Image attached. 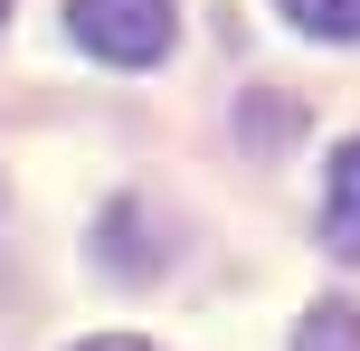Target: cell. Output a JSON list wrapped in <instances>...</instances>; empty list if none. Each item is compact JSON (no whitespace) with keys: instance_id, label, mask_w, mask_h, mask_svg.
Listing matches in <instances>:
<instances>
[{"instance_id":"obj_3","label":"cell","mask_w":360,"mask_h":351,"mask_svg":"<svg viewBox=\"0 0 360 351\" xmlns=\"http://www.w3.org/2000/svg\"><path fill=\"white\" fill-rule=\"evenodd\" d=\"M95 257H105L114 276H152V266H162V247H143V209H133V200H114V209H105V238H95Z\"/></svg>"},{"instance_id":"obj_2","label":"cell","mask_w":360,"mask_h":351,"mask_svg":"<svg viewBox=\"0 0 360 351\" xmlns=\"http://www.w3.org/2000/svg\"><path fill=\"white\" fill-rule=\"evenodd\" d=\"M323 247L360 266V133L332 152V171H323Z\"/></svg>"},{"instance_id":"obj_6","label":"cell","mask_w":360,"mask_h":351,"mask_svg":"<svg viewBox=\"0 0 360 351\" xmlns=\"http://www.w3.org/2000/svg\"><path fill=\"white\" fill-rule=\"evenodd\" d=\"M76 351H152V342H133V333H95V342H76Z\"/></svg>"},{"instance_id":"obj_1","label":"cell","mask_w":360,"mask_h":351,"mask_svg":"<svg viewBox=\"0 0 360 351\" xmlns=\"http://www.w3.org/2000/svg\"><path fill=\"white\" fill-rule=\"evenodd\" d=\"M67 29H76V48L114 57V67H152L180 38V10L171 0H67Z\"/></svg>"},{"instance_id":"obj_7","label":"cell","mask_w":360,"mask_h":351,"mask_svg":"<svg viewBox=\"0 0 360 351\" xmlns=\"http://www.w3.org/2000/svg\"><path fill=\"white\" fill-rule=\"evenodd\" d=\"M0 19H10V0H0Z\"/></svg>"},{"instance_id":"obj_5","label":"cell","mask_w":360,"mask_h":351,"mask_svg":"<svg viewBox=\"0 0 360 351\" xmlns=\"http://www.w3.org/2000/svg\"><path fill=\"white\" fill-rule=\"evenodd\" d=\"M285 19L313 38H360V0H285Z\"/></svg>"},{"instance_id":"obj_4","label":"cell","mask_w":360,"mask_h":351,"mask_svg":"<svg viewBox=\"0 0 360 351\" xmlns=\"http://www.w3.org/2000/svg\"><path fill=\"white\" fill-rule=\"evenodd\" d=\"M294 351H360V304H313L304 323H294Z\"/></svg>"}]
</instances>
